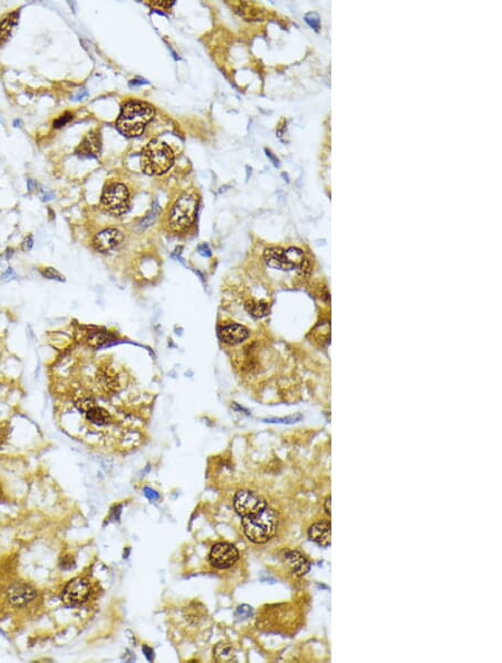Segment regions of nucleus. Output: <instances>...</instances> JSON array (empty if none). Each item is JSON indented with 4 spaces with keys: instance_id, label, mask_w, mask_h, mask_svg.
<instances>
[{
    "instance_id": "obj_12",
    "label": "nucleus",
    "mask_w": 502,
    "mask_h": 663,
    "mask_svg": "<svg viewBox=\"0 0 502 663\" xmlns=\"http://www.w3.org/2000/svg\"><path fill=\"white\" fill-rule=\"evenodd\" d=\"M219 335L225 344L236 345L242 343L249 337V331L245 326L239 324H229L221 328Z\"/></svg>"
},
{
    "instance_id": "obj_30",
    "label": "nucleus",
    "mask_w": 502,
    "mask_h": 663,
    "mask_svg": "<svg viewBox=\"0 0 502 663\" xmlns=\"http://www.w3.org/2000/svg\"><path fill=\"white\" fill-rule=\"evenodd\" d=\"M143 492H144L145 497H147V498H148L149 500H151V501H155V500H159V499H160V495H159L158 493H156L155 490L152 489V488L145 487Z\"/></svg>"
},
{
    "instance_id": "obj_42",
    "label": "nucleus",
    "mask_w": 502,
    "mask_h": 663,
    "mask_svg": "<svg viewBox=\"0 0 502 663\" xmlns=\"http://www.w3.org/2000/svg\"><path fill=\"white\" fill-rule=\"evenodd\" d=\"M20 124H21V122H20V121H15V123H14V125H15L16 127H17V125H20Z\"/></svg>"
},
{
    "instance_id": "obj_17",
    "label": "nucleus",
    "mask_w": 502,
    "mask_h": 663,
    "mask_svg": "<svg viewBox=\"0 0 502 663\" xmlns=\"http://www.w3.org/2000/svg\"><path fill=\"white\" fill-rule=\"evenodd\" d=\"M19 13L14 12L7 15L2 21H0V42H5L12 36L13 30L18 24Z\"/></svg>"
},
{
    "instance_id": "obj_10",
    "label": "nucleus",
    "mask_w": 502,
    "mask_h": 663,
    "mask_svg": "<svg viewBox=\"0 0 502 663\" xmlns=\"http://www.w3.org/2000/svg\"><path fill=\"white\" fill-rule=\"evenodd\" d=\"M283 562L286 567L296 578H301L310 570V563L303 554L297 551H287L283 555Z\"/></svg>"
},
{
    "instance_id": "obj_37",
    "label": "nucleus",
    "mask_w": 502,
    "mask_h": 663,
    "mask_svg": "<svg viewBox=\"0 0 502 663\" xmlns=\"http://www.w3.org/2000/svg\"><path fill=\"white\" fill-rule=\"evenodd\" d=\"M331 501H332L331 497H327V499L325 500V504H324V508H325V511L328 516H331Z\"/></svg>"
},
{
    "instance_id": "obj_35",
    "label": "nucleus",
    "mask_w": 502,
    "mask_h": 663,
    "mask_svg": "<svg viewBox=\"0 0 502 663\" xmlns=\"http://www.w3.org/2000/svg\"><path fill=\"white\" fill-rule=\"evenodd\" d=\"M198 250H199V254H200V255H202V256H204V257H210V256H211V251H210L209 247H208L207 245H201V246H199Z\"/></svg>"
},
{
    "instance_id": "obj_34",
    "label": "nucleus",
    "mask_w": 502,
    "mask_h": 663,
    "mask_svg": "<svg viewBox=\"0 0 502 663\" xmlns=\"http://www.w3.org/2000/svg\"><path fill=\"white\" fill-rule=\"evenodd\" d=\"M32 245H34V240H32V237L28 236L23 242V250L24 251H29L32 248Z\"/></svg>"
},
{
    "instance_id": "obj_20",
    "label": "nucleus",
    "mask_w": 502,
    "mask_h": 663,
    "mask_svg": "<svg viewBox=\"0 0 502 663\" xmlns=\"http://www.w3.org/2000/svg\"><path fill=\"white\" fill-rule=\"evenodd\" d=\"M214 659L218 662H232L235 660V651L230 644L220 643L213 650Z\"/></svg>"
},
{
    "instance_id": "obj_3",
    "label": "nucleus",
    "mask_w": 502,
    "mask_h": 663,
    "mask_svg": "<svg viewBox=\"0 0 502 663\" xmlns=\"http://www.w3.org/2000/svg\"><path fill=\"white\" fill-rule=\"evenodd\" d=\"M174 163L173 151L166 143L153 140L147 144L141 154V168L149 175L163 174Z\"/></svg>"
},
{
    "instance_id": "obj_5",
    "label": "nucleus",
    "mask_w": 502,
    "mask_h": 663,
    "mask_svg": "<svg viewBox=\"0 0 502 663\" xmlns=\"http://www.w3.org/2000/svg\"><path fill=\"white\" fill-rule=\"evenodd\" d=\"M102 203L114 214L125 213L129 207V192L122 183H112L102 195Z\"/></svg>"
},
{
    "instance_id": "obj_23",
    "label": "nucleus",
    "mask_w": 502,
    "mask_h": 663,
    "mask_svg": "<svg viewBox=\"0 0 502 663\" xmlns=\"http://www.w3.org/2000/svg\"><path fill=\"white\" fill-rule=\"evenodd\" d=\"M75 407H76L79 411L86 413L88 412L90 409L96 407V404L94 399H92L89 396H82L75 400Z\"/></svg>"
},
{
    "instance_id": "obj_32",
    "label": "nucleus",
    "mask_w": 502,
    "mask_h": 663,
    "mask_svg": "<svg viewBox=\"0 0 502 663\" xmlns=\"http://www.w3.org/2000/svg\"><path fill=\"white\" fill-rule=\"evenodd\" d=\"M142 651H143V653H144L145 657H147V659H148V661L152 662V661L154 660V651H153L152 649H151L150 646L143 645V646H142Z\"/></svg>"
},
{
    "instance_id": "obj_16",
    "label": "nucleus",
    "mask_w": 502,
    "mask_h": 663,
    "mask_svg": "<svg viewBox=\"0 0 502 663\" xmlns=\"http://www.w3.org/2000/svg\"><path fill=\"white\" fill-rule=\"evenodd\" d=\"M96 382L100 387L105 392H114L118 387L117 375H115L109 369H101L97 373Z\"/></svg>"
},
{
    "instance_id": "obj_22",
    "label": "nucleus",
    "mask_w": 502,
    "mask_h": 663,
    "mask_svg": "<svg viewBox=\"0 0 502 663\" xmlns=\"http://www.w3.org/2000/svg\"><path fill=\"white\" fill-rule=\"evenodd\" d=\"M112 339H113L112 334L102 331H95V332H92L88 335L87 343L92 347H101L106 343L112 341Z\"/></svg>"
},
{
    "instance_id": "obj_29",
    "label": "nucleus",
    "mask_w": 502,
    "mask_h": 663,
    "mask_svg": "<svg viewBox=\"0 0 502 663\" xmlns=\"http://www.w3.org/2000/svg\"><path fill=\"white\" fill-rule=\"evenodd\" d=\"M72 120H73V115L71 114V113H64L63 115L59 116L57 120L53 123V125H54V127H56V128L63 127L64 125H66V124L68 122H71Z\"/></svg>"
},
{
    "instance_id": "obj_43",
    "label": "nucleus",
    "mask_w": 502,
    "mask_h": 663,
    "mask_svg": "<svg viewBox=\"0 0 502 663\" xmlns=\"http://www.w3.org/2000/svg\"><path fill=\"white\" fill-rule=\"evenodd\" d=\"M0 496H2V488H0Z\"/></svg>"
},
{
    "instance_id": "obj_40",
    "label": "nucleus",
    "mask_w": 502,
    "mask_h": 663,
    "mask_svg": "<svg viewBox=\"0 0 502 663\" xmlns=\"http://www.w3.org/2000/svg\"><path fill=\"white\" fill-rule=\"evenodd\" d=\"M266 152H267V155L269 156V158H270V159H271V160L273 161V163H275V165H278V160H275V158H273V156L271 155V152H270V151H268V150H267V151H266Z\"/></svg>"
},
{
    "instance_id": "obj_9",
    "label": "nucleus",
    "mask_w": 502,
    "mask_h": 663,
    "mask_svg": "<svg viewBox=\"0 0 502 663\" xmlns=\"http://www.w3.org/2000/svg\"><path fill=\"white\" fill-rule=\"evenodd\" d=\"M36 597V591L34 587L25 583H14L9 586L7 591V598L10 604L16 607H21L34 601Z\"/></svg>"
},
{
    "instance_id": "obj_4",
    "label": "nucleus",
    "mask_w": 502,
    "mask_h": 663,
    "mask_svg": "<svg viewBox=\"0 0 502 663\" xmlns=\"http://www.w3.org/2000/svg\"><path fill=\"white\" fill-rule=\"evenodd\" d=\"M198 198L193 193L182 195L172 208L169 218L170 228L173 231H183L190 227L196 218Z\"/></svg>"
},
{
    "instance_id": "obj_44",
    "label": "nucleus",
    "mask_w": 502,
    "mask_h": 663,
    "mask_svg": "<svg viewBox=\"0 0 502 663\" xmlns=\"http://www.w3.org/2000/svg\"><path fill=\"white\" fill-rule=\"evenodd\" d=\"M0 122H2V121H0ZM2 123H3V122H2Z\"/></svg>"
},
{
    "instance_id": "obj_28",
    "label": "nucleus",
    "mask_w": 502,
    "mask_h": 663,
    "mask_svg": "<svg viewBox=\"0 0 502 663\" xmlns=\"http://www.w3.org/2000/svg\"><path fill=\"white\" fill-rule=\"evenodd\" d=\"M305 20H306V23L311 27V28H314L316 31L320 30V28H321V19H320V16H318L317 13L306 14Z\"/></svg>"
},
{
    "instance_id": "obj_1",
    "label": "nucleus",
    "mask_w": 502,
    "mask_h": 663,
    "mask_svg": "<svg viewBox=\"0 0 502 663\" xmlns=\"http://www.w3.org/2000/svg\"><path fill=\"white\" fill-rule=\"evenodd\" d=\"M154 116V109L141 101H129L122 107L116 121L118 131L126 137H138Z\"/></svg>"
},
{
    "instance_id": "obj_11",
    "label": "nucleus",
    "mask_w": 502,
    "mask_h": 663,
    "mask_svg": "<svg viewBox=\"0 0 502 663\" xmlns=\"http://www.w3.org/2000/svg\"><path fill=\"white\" fill-rule=\"evenodd\" d=\"M123 240V234L120 230L114 228L105 229L97 234L93 239V245L96 250L106 252L118 246Z\"/></svg>"
},
{
    "instance_id": "obj_14",
    "label": "nucleus",
    "mask_w": 502,
    "mask_h": 663,
    "mask_svg": "<svg viewBox=\"0 0 502 663\" xmlns=\"http://www.w3.org/2000/svg\"><path fill=\"white\" fill-rule=\"evenodd\" d=\"M101 152V139L100 136L95 132H90L80 143L76 153L83 158H97Z\"/></svg>"
},
{
    "instance_id": "obj_25",
    "label": "nucleus",
    "mask_w": 502,
    "mask_h": 663,
    "mask_svg": "<svg viewBox=\"0 0 502 663\" xmlns=\"http://www.w3.org/2000/svg\"><path fill=\"white\" fill-rule=\"evenodd\" d=\"M303 419V417L300 414H296V416H290V417H286V418H275V419H267L264 420L266 422L269 423H283V424H291V423H296L300 421Z\"/></svg>"
},
{
    "instance_id": "obj_7",
    "label": "nucleus",
    "mask_w": 502,
    "mask_h": 663,
    "mask_svg": "<svg viewBox=\"0 0 502 663\" xmlns=\"http://www.w3.org/2000/svg\"><path fill=\"white\" fill-rule=\"evenodd\" d=\"M90 594V585L84 579H74L65 586L62 601L67 605H79L87 601Z\"/></svg>"
},
{
    "instance_id": "obj_18",
    "label": "nucleus",
    "mask_w": 502,
    "mask_h": 663,
    "mask_svg": "<svg viewBox=\"0 0 502 663\" xmlns=\"http://www.w3.org/2000/svg\"><path fill=\"white\" fill-rule=\"evenodd\" d=\"M86 418L90 423L96 425H105L112 421L111 414L105 409L100 407H94L88 412H86Z\"/></svg>"
},
{
    "instance_id": "obj_6",
    "label": "nucleus",
    "mask_w": 502,
    "mask_h": 663,
    "mask_svg": "<svg viewBox=\"0 0 502 663\" xmlns=\"http://www.w3.org/2000/svg\"><path fill=\"white\" fill-rule=\"evenodd\" d=\"M235 510L241 517H247L258 514L267 507V503L263 498L256 493L249 490H242L237 493L234 501Z\"/></svg>"
},
{
    "instance_id": "obj_2",
    "label": "nucleus",
    "mask_w": 502,
    "mask_h": 663,
    "mask_svg": "<svg viewBox=\"0 0 502 663\" xmlns=\"http://www.w3.org/2000/svg\"><path fill=\"white\" fill-rule=\"evenodd\" d=\"M241 525L248 540L256 544H264L276 534L278 516L276 511L267 506L258 514L242 517Z\"/></svg>"
},
{
    "instance_id": "obj_41",
    "label": "nucleus",
    "mask_w": 502,
    "mask_h": 663,
    "mask_svg": "<svg viewBox=\"0 0 502 663\" xmlns=\"http://www.w3.org/2000/svg\"><path fill=\"white\" fill-rule=\"evenodd\" d=\"M142 84H147V82H139V80H132V82H131V85H134V86H135V85H142Z\"/></svg>"
},
{
    "instance_id": "obj_8",
    "label": "nucleus",
    "mask_w": 502,
    "mask_h": 663,
    "mask_svg": "<svg viewBox=\"0 0 502 663\" xmlns=\"http://www.w3.org/2000/svg\"><path fill=\"white\" fill-rule=\"evenodd\" d=\"M239 558V553L237 548L226 543H219L214 545L210 552V563L215 568L225 569L235 565Z\"/></svg>"
},
{
    "instance_id": "obj_21",
    "label": "nucleus",
    "mask_w": 502,
    "mask_h": 663,
    "mask_svg": "<svg viewBox=\"0 0 502 663\" xmlns=\"http://www.w3.org/2000/svg\"><path fill=\"white\" fill-rule=\"evenodd\" d=\"M246 308L248 313L256 319H262V317L269 315L270 313V308H269L268 304L262 303V301H248L246 304Z\"/></svg>"
},
{
    "instance_id": "obj_19",
    "label": "nucleus",
    "mask_w": 502,
    "mask_h": 663,
    "mask_svg": "<svg viewBox=\"0 0 502 663\" xmlns=\"http://www.w3.org/2000/svg\"><path fill=\"white\" fill-rule=\"evenodd\" d=\"M236 12L242 16L246 20H259L263 17L261 10L253 7L252 5L247 3H239L236 6Z\"/></svg>"
},
{
    "instance_id": "obj_33",
    "label": "nucleus",
    "mask_w": 502,
    "mask_h": 663,
    "mask_svg": "<svg viewBox=\"0 0 502 663\" xmlns=\"http://www.w3.org/2000/svg\"><path fill=\"white\" fill-rule=\"evenodd\" d=\"M173 4L174 2H166V0H155V2H153L154 6L161 8H170Z\"/></svg>"
},
{
    "instance_id": "obj_24",
    "label": "nucleus",
    "mask_w": 502,
    "mask_h": 663,
    "mask_svg": "<svg viewBox=\"0 0 502 663\" xmlns=\"http://www.w3.org/2000/svg\"><path fill=\"white\" fill-rule=\"evenodd\" d=\"M159 213H160V206H159V203H158V202H154L153 207H152V209H151L150 213L147 215V217L144 218V220H143L142 223H141V229L148 228L149 226L152 225V224L154 223V221H155V219L158 218Z\"/></svg>"
},
{
    "instance_id": "obj_27",
    "label": "nucleus",
    "mask_w": 502,
    "mask_h": 663,
    "mask_svg": "<svg viewBox=\"0 0 502 663\" xmlns=\"http://www.w3.org/2000/svg\"><path fill=\"white\" fill-rule=\"evenodd\" d=\"M253 615V608L249 605H241L235 612V616L238 620H246Z\"/></svg>"
},
{
    "instance_id": "obj_26",
    "label": "nucleus",
    "mask_w": 502,
    "mask_h": 663,
    "mask_svg": "<svg viewBox=\"0 0 502 663\" xmlns=\"http://www.w3.org/2000/svg\"><path fill=\"white\" fill-rule=\"evenodd\" d=\"M41 275L47 279H54V280H58V282H64V276L59 273L57 269L52 268V267H47L41 269Z\"/></svg>"
},
{
    "instance_id": "obj_38",
    "label": "nucleus",
    "mask_w": 502,
    "mask_h": 663,
    "mask_svg": "<svg viewBox=\"0 0 502 663\" xmlns=\"http://www.w3.org/2000/svg\"><path fill=\"white\" fill-rule=\"evenodd\" d=\"M6 430H7V429L0 428V444H2V442H3L5 439H6V436H7V431H6Z\"/></svg>"
},
{
    "instance_id": "obj_13",
    "label": "nucleus",
    "mask_w": 502,
    "mask_h": 663,
    "mask_svg": "<svg viewBox=\"0 0 502 663\" xmlns=\"http://www.w3.org/2000/svg\"><path fill=\"white\" fill-rule=\"evenodd\" d=\"M263 259L267 265L271 268H276L284 272L293 271V268H291L290 263L287 260V257H286L285 249H283V248H268V249L264 250Z\"/></svg>"
},
{
    "instance_id": "obj_31",
    "label": "nucleus",
    "mask_w": 502,
    "mask_h": 663,
    "mask_svg": "<svg viewBox=\"0 0 502 663\" xmlns=\"http://www.w3.org/2000/svg\"><path fill=\"white\" fill-rule=\"evenodd\" d=\"M74 559L71 556H65L61 560V567L63 569H71L74 567Z\"/></svg>"
},
{
    "instance_id": "obj_36",
    "label": "nucleus",
    "mask_w": 502,
    "mask_h": 663,
    "mask_svg": "<svg viewBox=\"0 0 502 663\" xmlns=\"http://www.w3.org/2000/svg\"><path fill=\"white\" fill-rule=\"evenodd\" d=\"M87 95H88L87 91H86V90H82V91H79L78 93L75 94V95L73 96V99H74V101H80V100H83L84 98H86V96H87Z\"/></svg>"
},
{
    "instance_id": "obj_39",
    "label": "nucleus",
    "mask_w": 502,
    "mask_h": 663,
    "mask_svg": "<svg viewBox=\"0 0 502 663\" xmlns=\"http://www.w3.org/2000/svg\"><path fill=\"white\" fill-rule=\"evenodd\" d=\"M27 185H28V190H29V191L34 190V189H36V186H37V185H36V182H34L32 180H28V181H27Z\"/></svg>"
},
{
    "instance_id": "obj_15",
    "label": "nucleus",
    "mask_w": 502,
    "mask_h": 663,
    "mask_svg": "<svg viewBox=\"0 0 502 663\" xmlns=\"http://www.w3.org/2000/svg\"><path fill=\"white\" fill-rule=\"evenodd\" d=\"M308 536L320 546L328 547L331 545V524L328 521L316 522L309 528Z\"/></svg>"
}]
</instances>
